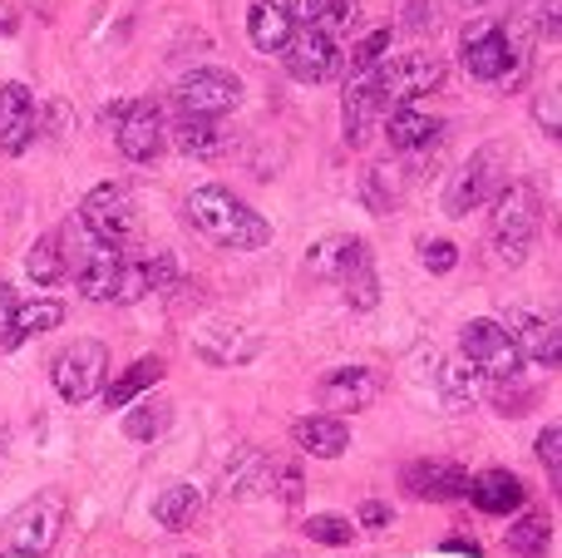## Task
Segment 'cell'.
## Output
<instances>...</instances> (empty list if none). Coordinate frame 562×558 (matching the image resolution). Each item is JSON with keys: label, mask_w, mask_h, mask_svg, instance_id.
Returning <instances> with one entry per match:
<instances>
[{"label": "cell", "mask_w": 562, "mask_h": 558, "mask_svg": "<svg viewBox=\"0 0 562 558\" xmlns=\"http://www.w3.org/2000/svg\"><path fill=\"white\" fill-rule=\"evenodd\" d=\"M360 524H366V529H385V524H390V504H380V500L360 504Z\"/></svg>", "instance_id": "bcb514c9"}, {"label": "cell", "mask_w": 562, "mask_h": 558, "mask_svg": "<svg viewBox=\"0 0 562 558\" xmlns=\"http://www.w3.org/2000/svg\"><path fill=\"white\" fill-rule=\"evenodd\" d=\"M65 237V263H69V277H75V287L89 297V302H114V287H119V267H124V257L114 253V247H104L99 237H89L85 227H69Z\"/></svg>", "instance_id": "5b68a950"}, {"label": "cell", "mask_w": 562, "mask_h": 558, "mask_svg": "<svg viewBox=\"0 0 562 558\" xmlns=\"http://www.w3.org/2000/svg\"><path fill=\"white\" fill-rule=\"evenodd\" d=\"M385 49H390V30H370L356 45V55H350V69H375L385 59Z\"/></svg>", "instance_id": "ab89813d"}, {"label": "cell", "mask_w": 562, "mask_h": 558, "mask_svg": "<svg viewBox=\"0 0 562 558\" xmlns=\"http://www.w3.org/2000/svg\"><path fill=\"white\" fill-rule=\"evenodd\" d=\"M267 480H272V465H267V455L247 450V455H237V465L227 470V494H233V500H252V494L267 490Z\"/></svg>", "instance_id": "1f68e13d"}, {"label": "cell", "mask_w": 562, "mask_h": 558, "mask_svg": "<svg viewBox=\"0 0 562 558\" xmlns=\"http://www.w3.org/2000/svg\"><path fill=\"white\" fill-rule=\"evenodd\" d=\"M445 549H454V554H479V549H474V544H469V539H449Z\"/></svg>", "instance_id": "681fc988"}, {"label": "cell", "mask_w": 562, "mask_h": 558, "mask_svg": "<svg viewBox=\"0 0 562 558\" xmlns=\"http://www.w3.org/2000/svg\"><path fill=\"white\" fill-rule=\"evenodd\" d=\"M419 263H425V272L449 277L459 267V247L449 243V237H425V243H419Z\"/></svg>", "instance_id": "e575fe53"}, {"label": "cell", "mask_w": 562, "mask_h": 558, "mask_svg": "<svg viewBox=\"0 0 562 558\" xmlns=\"http://www.w3.org/2000/svg\"><path fill=\"white\" fill-rule=\"evenodd\" d=\"M30 138H35V99L25 85H5L0 89V148L25 154Z\"/></svg>", "instance_id": "ffe728a7"}, {"label": "cell", "mask_w": 562, "mask_h": 558, "mask_svg": "<svg viewBox=\"0 0 562 558\" xmlns=\"http://www.w3.org/2000/svg\"><path fill=\"white\" fill-rule=\"evenodd\" d=\"M356 243H360V237H350V233L321 237V243L306 253V267H311L316 277H336V272H340V263H346V257L356 253Z\"/></svg>", "instance_id": "836d02e7"}, {"label": "cell", "mask_w": 562, "mask_h": 558, "mask_svg": "<svg viewBox=\"0 0 562 558\" xmlns=\"http://www.w3.org/2000/svg\"><path fill=\"white\" fill-rule=\"evenodd\" d=\"M504 332L514 336L518 351L533 356L538 366H558L562 361V326H558V316H548V312H514Z\"/></svg>", "instance_id": "e0dca14e"}, {"label": "cell", "mask_w": 562, "mask_h": 558, "mask_svg": "<svg viewBox=\"0 0 562 558\" xmlns=\"http://www.w3.org/2000/svg\"><path fill=\"white\" fill-rule=\"evenodd\" d=\"M104 376H109L104 342H75L55 356V366H49V381H55L59 401H69V405H85L89 395L104 391Z\"/></svg>", "instance_id": "9c48e42d"}, {"label": "cell", "mask_w": 562, "mask_h": 558, "mask_svg": "<svg viewBox=\"0 0 562 558\" xmlns=\"http://www.w3.org/2000/svg\"><path fill=\"white\" fill-rule=\"evenodd\" d=\"M469 500H474L479 514H518L528 500L524 480L508 470H484V475H469Z\"/></svg>", "instance_id": "d6986e66"}, {"label": "cell", "mask_w": 562, "mask_h": 558, "mask_svg": "<svg viewBox=\"0 0 562 558\" xmlns=\"http://www.w3.org/2000/svg\"><path fill=\"white\" fill-rule=\"evenodd\" d=\"M439 391H445V405L449 411H469V405L484 401V376L459 356V361H445L439 366Z\"/></svg>", "instance_id": "484cf974"}, {"label": "cell", "mask_w": 562, "mask_h": 558, "mask_svg": "<svg viewBox=\"0 0 562 558\" xmlns=\"http://www.w3.org/2000/svg\"><path fill=\"white\" fill-rule=\"evenodd\" d=\"M400 490H409L425 504H454V500H464L469 475L454 460H415L400 470Z\"/></svg>", "instance_id": "9a60e30c"}, {"label": "cell", "mask_w": 562, "mask_h": 558, "mask_svg": "<svg viewBox=\"0 0 562 558\" xmlns=\"http://www.w3.org/2000/svg\"><path fill=\"white\" fill-rule=\"evenodd\" d=\"M158 381H164V361H158V356H144V361H134L114 386H109L104 405L109 411H124V405H134L138 395H144L148 386H158Z\"/></svg>", "instance_id": "f1b7e54d"}, {"label": "cell", "mask_w": 562, "mask_h": 558, "mask_svg": "<svg viewBox=\"0 0 562 558\" xmlns=\"http://www.w3.org/2000/svg\"><path fill=\"white\" fill-rule=\"evenodd\" d=\"M173 425V405L168 401H148V405H128V421H124V435L128 440H158V435Z\"/></svg>", "instance_id": "d6a6232c"}, {"label": "cell", "mask_w": 562, "mask_h": 558, "mask_svg": "<svg viewBox=\"0 0 562 558\" xmlns=\"http://www.w3.org/2000/svg\"><path fill=\"white\" fill-rule=\"evenodd\" d=\"M538 227H543V198L533 183H508L494 198V217H488V237H494V253L508 267L528 263L538 243Z\"/></svg>", "instance_id": "3957f363"}, {"label": "cell", "mask_w": 562, "mask_h": 558, "mask_svg": "<svg viewBox=\"0 0 562 558\" xmlns=\"http://www.w3.org/2000/svg\"><path fill=\"white\" fill-rule=\"evenodd\" d=\"M385 134H390V144L400 148V154H425V148H435L439 138L449 134L439 119H429V114H419L415 104H405V109H390V119H385Z\"/></svg>", "instance_id": "44dd1931"}, {"label": "cell", "mask_w": 562, "mask_h": 558, "mask_svg": "<svg viewBox=\"0 0 562 558\" xmlns=\"http://www.w3.org/2000/svg\"><path fill=\"white\" fill-rule=\"evenodd\" d=\"M10 316H15V292L0 282V342H5V332H10Z\"/></svg>", "instance_id": "7dc6e473"}, {"label": "cell", "mask_w": 562, "mask_h": 558, "mask_svg": "<svg viewBox=\"0 0 562 558\" xmlns=\"http://www.w3.org/2000/svg\"><path fill=\"white\" fill-rule=\"evenodd\" d=\"M138 297H148V287H144V272H138V263H124V267H119L114 302H138Z\"/></svg>", "instance_id": "ee69618b"}, {"label": "cell", "mask_w": 562, "mask_h": 558, "mask_svg": "<svg viewBox=\"0 0 562 558\" xmlns=\"http://www.w3.org/2000/svg\"><path fill=\"white\" fill-rule=\"evenodd\" d=\"M281 65H286L301 85H326V79L340 75L346 59H340L336 40H326L321 30H291L286 49H281Z\"/></svg>", "instance_id": "4fadbf2b"}, {"label": "cell", "mask_w": 562, "mask_h": 558, "mask_svg": "<svg viewBox=\"0 0 562 558\" xmlns=\"http://www.w3.org/2000/svg\"><path fill=\"white\" fill-rule=\"evenodd\" d=\"M65 322V306L55 302V297H40V302H15V316H10V332H5V351H15V346H25L30 336L40 332H55V326Z\"/></svg>", "instance_id": "cb8c5ba5"}, {"label": "cell", "mask_w": 562, "mask_h": 558, "mask_svg": "<svg viewBox=\"0 0 562 558\" xmlns=\"http://www.w3.org/2000/svg\"><path fill=\"white\" fill-rule=\"evenodd\" d=\"M5 558H35V554H15V549H10V554H5Z\"/></svg>", "instance_id": "f907efd6"}, {"label": "cell", "mask_w": 562, "mask_h": 558, "mask_svg": "<svg viewBox=\"0 0 562 558\" xmlns=\"http://www.w3.org/2000/svg\"><path fill=\"white\" fill-rule=\"evenodd\" d=\"M464 5H484V0H464Z\"/></svg>", "instance_id": "816d5d0a"}, {"label": "cell", "mask_w": 562, "mask_h": 558, "mask_svg": "<svg viewBox=\"0 0 562 558\" xmlns=\"http://www.w3.org/2000/svg\"><path fill=\"white\" fill-rule=\"evenodd\" d=\"M138 272H144V287L148 292H168V287L178 282V263L168 253H154L148 263H138Z\"/></svg>", "instance_id": "74e56055"}, {"label": "cell", "mask_w": 562, "mask_h": 558, "mask_svg": "<svg viewBox=\"0 0 562 558\" xmlns=\"http://www.w3.org/2000/svg\"><path fill=\"white\" fill-rule=\"evenodd\" d=\"M198 514H203V494H198L193 484H168L154 500V520L164 524V529H188Z\"/></svg>", "instance_id": "f546056e"}, {"label": "cell", "mask_w": 562, "mask_h": 558, "mask_svg": "<svg viewBox=\"0 0 562 558\" xmlns=\"http://www.w3.org/2000/svg\"><path fill=\"white\" fill-rule=\"evenodd\" d=\"M193 351H198V361H207V366H247L262 351V342L233 322H207L193 332Z\"/></svg>", "instance_id": "2e32d148"}, {"label": "cell", "mask_w": 562, "mask_h": 558, "mask_svg": "<svg viewBox=\"0 0 562 558\" xmlns=\"http://www.w3.org/2000/svg\"><path fill=\"white\" fill-rule=\"evenodd\" d=\"M390 183H395V174H390V168H375V174L366 178V203L375 208V213H390V208H395V193H390Z\"/></svg>", "instance_id": "b9f144b4"}, {"label": "cell", "mask_w": 562, "mask_h": 558, "mask_svg": "<svg viewBox=\"0 0 562 558\" xmlns=\"http://www.w3.org/2000/svg\"><path fill=\"white\" fill-rule=\"evenodd\" d=\"M25 272H30V282H40V287H59V282H65V277H69L65 237H59V233L35 237V247H30V257H25Z\"/></svg>", "instance_id": "83f0119b"}, {"label": "cell", "mask_w": 562, "mask_h": 558, "mask_svg": "<svg viewBox=\"0 0 562 558\" xmlns=\"http://www.w3.org/2000/svg\"><path fill=\"white\" fill-rule=\"evenodd\" d=\"M316 395L326 411L321 415H350V411H366L370 401L380 395V376L370 371V366H340V371H326L316 381Z\"/></svg>", "instance_id": "5bb4252c"}, {"label": "cell", "mask_w": 562, "mask_h": 558, "mask_svg": "<svg viewBox=\"0 0 562 558\" xmlns=\"http://www.w3.org/2000/svg\"><path fill=\"white\" fill-rule=\"evenodd\" d=\"M247 35H252V45L262 49V55H281L291 40V20L286 10L272 5V0H252V15H247Z\"/></svg>", "instance_id": "d4e9b609"}, {"label": "cell", "mask_w": 562, "mask_h": 558, "mask_svg": "<svg viewBox=\"0 0 562 558\" xmlns=\"http://www.w3.org/2000/svg\"><path fill=\"white\" fill-rule=\"evenodd\" d=\"M79 227L119 253V247H124L128 237L138 233V203H134V193H128V188H119V183L89 188V198L79 203Z\"/></svg>", "instance_id": "52a82bcc"}, {"label": "cell", "mask_w": 562, "mask_h": 558, "mask_svg": "<svg viewBox=\"0 0 562 558\" xmlns=\"http://www.w3.org/2000/svg\"><path fill=\"white\" fill-rule=\"evenodd\" d=\"M59 529H65V494H59V490H45V494L25 500L15 514H10L5 539H10V549H15V554L45 558L49 549H55Z\"/></svg>", "instance_id": "ba28073f"}, {"label": "cell", "mask_w": 562, "mask_h": 558, "mask_svg": "<svg viewBox=\"0 0 562 558\" xmlns=\"http://www.w3.org/2000/svg\"><path fill=\"white\" fill-rule=\"evenodd\" d=\"M459 351L474 366L484 381H514L524 371V351L514 346V336L504 332V322H488V316H474L459 332Z\"/></svg>", "instance_id": "8992f818"}, {"label": "cell", "mask_w": 562, "mask_h": 558, "mask_svg": "<svg viewBox=\"0 0 562 558\" xmlns=\"http://www.w3.org/2000/svg\"><path fill=\"white\" fill-rule=\"evenodd\" d=\"M267 490L277 494V500H286V504H301V470L296 465H272V480H267Z\"/></svg>", "instance_id": "60d3db41"}, {"label": "cell", "mask_w": 562, "mask_h": 558, "mask_svg": "<svg viewBox=\"0 0 562 558\" xmlns=\"http://www.w3.org/2000/svg\"><path fill=\"white\" fill-rule=\"evenodd\" d=\"M498 174H504V148L498 144L469 154L464 164H459V174L449 178V188H445V213L449 217H469L474 208H484L488 198L498 193Z\"/></svg>", "instance_id": "30bf717a"}, {"label": "cell", "mask_w": 562, "mask_h": 558, "mask_svg": "<svg viewBox=\"0 0 562 558\" xmlns=\"http://www.w3.org/2000/svg\"><path fill=\"white\" fill-rule=\"evenodd\" d=\"M15 25H20V20L10 15V10H0V40H5V35H15Z\"/></svg>", "instance_id": "c3c4849f"}, {"label": "cell", "mask_w": 562, "mask_h": 558, "mask_svg": "<svg viewBox=\"0 0 562 558\" xmlns=\"http://www.w3.org/2000/svg\"><path fill=\"white\" fill-rule=\"evenodd\" d=\"M533 114H538V124H543V134H562V124H558V94H538V109H533Z\"/></svg>", "instance_id": "f6af8a7d"}, {"label": "cell", "mask_w": 562, "mask_h": 558, "mask_svg": "<svg viewBox=\"0 0 562 558\" xmlns=\"http://www.w3.org/2000/svg\"><path fill=\"white\" fill-rule=\"evenodd\" d=\"M340 114H346V144L360 148L380 114V94H375V69H350L346 94H340Z\"/></svg>", "instance_id": "ac0fdd59"}, {"label": "cell", "mask_w": 562, "mask_h": 558, "mask_svg": "<svg viewBox=\"0 0 562 558\" xmlns=\"http://www.w3.org/2000/svg\"><path fill=\"white\" fill-rule=\"evenodd\" d=\"M508 549L518 558H548L553 554V520L543 510H528L524 520L508 524Z\"/></svg>", "instance_id": "4316f807"}, {"label": "cell", "mask_w": 562, "mask_h": 558, "mask_svg": "<svg viewBox=\"0 0 562 558\" xmlns=\"http://www.w3.org/2000/svg\"><path fill=\"white\" fill-rule=\"evenodd\" d=\"M356 15H360V5L356 0H330L326 5V15H321V35L326 40H336V35H346V30H356Z\"/></svg>", "instance_id": "8d00e7d4"}, {"label": "cell", "mask_w": 562, "mask_h": 558, "mask_svg": "<svg viewBox=\"0 0 562 558\" xmlns=\"http://www.w3.org/2000/svg\"><path fill=\"white\" fill-rule=\"evenodd\" d=\"M336 282H340V292H346V302L356 306V312H375V302H380V277H375V257H370L366 243H356V253L340 263Z\"/></svg>", "instance_id": "603a6c76"}, {"label": "cell", "mask_w": 562, "mask_h": 558, "mask_svg": "<svg viewBox=\"0 0 562 558\" xmlns=\"http://www.w3.org/2000/svg\"><path fill=\"white\" fill-rule=\"evenodd\" d=\"M326 5H330V0H286V5H281V10H286V20H291V30H316L321 25V15H326Z\"/></svg>", "instance_id": "7bdbcfd3"}, {"label": "cell", "mask_w": 562, "mask_h": 558, "mask_svg": "<svg viewBox=\"0 0 562 558\" xmlns=\"http://www.w3.org/2000/svg\"><path fill=\"white\" fill-rule=\"evenodd\" d=\"M538 460H543L548 480L562 490V431H558V425H548V431L538 435Z\"/></svg>", "instance_id": "f35d334b"}, {"label": "cell", "mask_w": 562, "mask_h": 558, "mask_svg": "<svg viewBox=\"0 0 562 558\" xmlns=\"http://www.w3.org/2000/svg\"><path fill=\"white\" fill-rule=\"evenodd\" d=\"M306 539L330 544V549H346V544L356 539V529H350L340 514H316V520H306Z\"/></svg>", "instance_id": "d590c367"}, {"label": "cell", "mask_w": 562, "mask_h": 558, "mask_svg": "<svg viewBox=\"0 0 562 558\" xmlns=\"http://www.w3.org/2000/svg\"><path fill=\"white\" fill-rule=\"evenodd\" d=\"M173 144L183 148L188 158H213L217 148H223V129H217V119L178 114V119H173Z\"/></svg>", "instance_id": "4dcf8cb0"}, {"label": "cell", "mask_w": 562, "mask_h": 558, "mask_svg": "<svg viewBox=\"0 0 562 558\" xmlns=\"http://www.w3.org/2000/svg\"><path fill=\"white\" fill-rule=\"evenodd\" d=\"M291 440H296L306 455H316V460H340L350 445V431H346V421H336V415H301V421L291 425Z\"/></svg>", "instance_id": "7402d4cb"}, {"label": "cell", "mask_w": 562, "mask_h": 558, "mask_svg": "<svg viewBox=\"0 0 562 558\" xmlns=\"http://www.w3.org/2000/svg\"><path fill=\"white\" fill-rule=\"evenodd\" d=\"M183 213H188V223H193L198 237H207V243H217V247H233V253H257V247L272 243L267 217L257 213V208H247L243 198L223 183L193 188Z\"/></svg>", "instance_id": "6da1fadb"}, {"label": "cell", "mask_w": 562, "mask_h": 558, "mask_svg": "<svg viewBox=\"0 0 562 558\" xmlns=\"http://www.w3.org/2000/svg\"><path fill=\"white\" fill-rule=\"evenodd\" d=\"M277 558H291V554H277Z\"/></svg>", "instance_id": "f5cc1de1"}, {"label": "cell", "mask_w": 562, "mask_h": 558, "mask_svg": "<svg viewBox=\"0 0 562 558\" xmlns=\"http://www.w3.org/2000/svg\"><path fill=\"white\" fill-rule=\"evenodd\" d=\"M243 104V79L233 69H193V75L178 85V109L193 119H217V114H233Z\"/></svg>", "instance_id": "7c38bea8"}, {"label": "cell", "mask_w": 562, "mask_h": 558, "mask_svg": "<svg viewBox=\"0 0 562 558\" xmlns=\"http://www.w3.org/2000/svg\"><path fill=\"white\" fill-rule=\"evenodd\" d=\"M528 30L514 25V20H474L464 30V69L479 79V85H504L514 89L518 79L528 75Z\"/></svg>", "instance_id": "7a4b0ae2"}, {"label": "cell", "mask_w": 562, "mask_h": 558, "mask_svg": "<svg viewBox=\"0 0 562 558\" xmlns=\"http://www.w3.org/2000/svg\"><path fill=\"white\" fill-rule=\"evenodd\" d=\"M445 85V59L429 49H409V55H390L375 65V94L380 109H405L419 94Z\"/></svg>", "instance_id": "277c9868"}, {"label": "cell", "mask_w": 562, "mask_h": 558, "mask_svg": "<svg viewBox=\"0 0 562 558\" xmlns=\"http://www.w3.org/2000/svg\"><path fill=\"white\" fill-rule=\"evenodd\" d=\"M168 144V124H164V109L154 99H134V104L119 109L114 119V148L128 158V164H154Z\"/></svg>", "instance_id": "8fae6325"}]
</instances>
